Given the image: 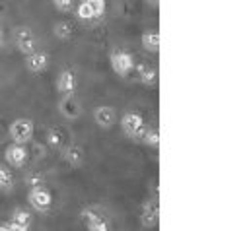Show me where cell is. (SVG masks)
Returning <instances> with one entry per match:
<instances>
[{
	"mask_svg": "<svg viewBox=\"0 0 249 231\" xmlns=\"http://www.w3.org/2000/svg\"><path fill=\"white\" fill-rule=\"evenodd\" d=\"M78 155H80V153H78V151H76V149H74V148H72V149H70V151H68V159H72V161H74V163H76V161H78Z\"/></svg>",
	"mask_w": 249,
	"mask_h": 231,
	"instance_id": "17",
	"label": "cell"
},
{
	"mask_svg": "<svg viewBox=\"0 0 249 231\" xmlns=\"http://www.w3.org/2000/svg\"><path fill=\"white\" fill-rule=\"evenodd\" d=\"M49 140H51V144H58V142H60V134H58L56 130H53V132L49 134Z\"/></svg>",
	"mask_w": 249,
	"mask_h": 231,
	"instance_id": "16",
	"label": "cell"
},
{
	"mask_svg": "<svg viewBox=\"0 0 249 231\" xmlns=\"http://www.w3.org/2000/svg\"><path fill=\"white\" fill-rule=\"evenodd\" d=\"M58 87L62 89V91H72L74 89V76L70 74V72H64L62 76H60V80H58Z\"/></svg>",
	"mask_w": 249,
	"mask_h": 231,
	"instance_id": "7",
	"label": "cell"
},
{
	"mask_svg": "<svg viewBox=\"0 0 249 231\" xmlns=\"http://www.w3.org/2000/svg\"><path fill=\"white\" fill-rule=\"evenodd\" d=\"M91 10H93V14H95V17H99V16H103V12H105V0H84Z\"/></svg>",
	"mask_w": 249,
	"mask_h": 231,
	"instance_id": "10",
	"label": "cell"
},
{
	"mask_svg": "<svg viewBox=\"0 0 249 231\" xmlns=\"http://www.w3.org/2000/svg\"><path fill=\"white\" fill-rule=\"evenodd\" d=\"M18 39H19V45L23 50H31L33 49V39H31V33L27 29H19L18 31Z\"/></svg>",
	"mask_w": 249,
	"mask_h": 231,
	"instance_id": "4",
	"label": "cell"
},
{
	"mask_svg": "<svg viewBox=\"0 0 249 231\" xmlns=\"http://www.w3.org/2000/svg\"><path fill=\"white\" fill-rule=\"evenodd\" d=\"M64 113H66L68 116H74V115H76V107H74V103H66V105H64Z\"/></svg>",
	"mask_w": 249,
	"mask_h": 231,
	"instance_id": "15",
	"label": "cell"
},
{
	"mask_svg": "<svg viewBox=\"0 0 249 231\" xmlns=\"http://www.w3.org/2000/svg\"><path fill=\"white\" fill-rule=\"evenodd\" d=\"M76 14H78V17L80 19H84V21H91V19H95V14H93V10L82 0L80 4H78V10H76Z\"/></svg>",
	"mask_w": 249,
	"mask_h": 231,
	"instance_id": "3",
	"label": "cell"
},
{
	"mask_svg": "<svg viewBox=\"0 0 249 231\" xmlns=\"http://www.w3.org/2000/svg\"><path fill=\"white\" fill-rule=\"evenodd\" d=\"M95 118H97V122H99V124L107 126V124L111 122V118H113V113H111L107 107H101V109H97V113H95Z\"/></svg>",
	"mask_w": 249,
	"mask_h": 231,
	"instance_id": "9",
	"label": "cell"
},
{
	"mask_svg": "<svg viewBox=\"0 0 249 231\" xmlns=\"http://www.w3.org/2000/svg\"><path fill=\"white\" fill-rule=\"evenodd\" d=\"M8 159H10L12 163H16V165H21V163H23V159H25V151H23L21 148L12 146V148L8 149Z\"/></svg>",
	"mask_w": 249,
	"mask_h": 231,
	"instance_id": "6",
	"label": "cell"
},
{
	"mask_svg": "<svg viewBox=\"0 0 249 231\" xmlns=\"http://www.w3.org/2000/svg\"><path fill=\"white\" fill-rule=\"evenodd\" d=\"M53 2V6L58 10V12H68V10H72V6H74V0H51Z\"/></svg>",
	"mask_w": 249,
	"mask_h": 231,
	"instance_id": "12",
	"label": "cell"
},
{
	"mask_svg": "<svg viewBox=\"0 0 249 231\" xmlns=\"http://www.w3.org/2000/svg\"><path fill=\"white\" fill-rule=\"evenodd\" d=\"M113 68H115L119 74H126V72L132 68V60H130V56L124 54V52H117V54H113Z\"/></svg>",
	"mask_w": 249,
	"mask_h": 231,
	"instance_id": "2",
	"label": "cell"
},
{
	"mask_svg": "<svg viewBox=\"0 0 249 231\" xmlns=\"http://www.w3.org/2000/svg\"><path fill=\"white\" fill-rule=\"evenodd\" d=\"M142 41L150 50H158V33H144Z\"/></svg>",
	"mask_w": 249,
	"mask_h": 231,
	"instance_id": "11",
	"label": "cell"
},
{
	"mask_svg": "<svg viewBox=\"0 0 249 231\" xmlns=\"http://www.w3.org/2000/svg\"><path fill=\"white\" fill-rule=\"evenodd\" d=\"M0 37H2V31H0Z\"/></svg>",
	"mask_w": 249,
	"mask_h": 231,
	"instance_id": "18",
	"label": "cell"
},
{
	"mask_svg": "<svg viewBox=\"0 0 249 231\" xmlns=\"http://www.w3.org/2000/svg\"><path fill=\"white\" fill-rule=\"evenodd\" d=\"M140 124H142V120H140V116H136V115H126V116L123 118V126H124L128 132L138 130Z\"/></svg>",
	"mask_w": 249,
	"mask_h": 231,
	"instance_id": "5",
	"label": "cell"
},
{
	"mask_svg": "<svg viewBox=\"0 0 249 231\" xmlns=\"http://www.w3.org/2000/svg\"><path fill=\"white\" fill-rule=\"evenodd\" d=\"M10 182V175L4 167H0V184H8Z\"/></svg>",
	"mask_w": 249,
	"mask_h": 231,
	"instance_id": "14",
	"label": "cell"
},
{
	"mask_svg": "<svg viewBox=\"0 0 249 231\" xmlns=\"http://www.w3.org/2000/svg\"><path fill=\"white\" fill-rule=\"evenodd\" d=\"M31 130H33L31 122H27V120H18V122H14V126H12V136H14L16 140H27V138L31 136Z\"/></svg>",
	"mask_w": 249,
	"mask_h": 231,
	"instance_id": "1",
	"label": "cell"
},
{
	"mask_svg": "<svg viewBox=\"0 0 249 231\" xmlns=\"http://www.w3.org/2000/svg\"><path fill=\"white\" fill-rule=\"evenodd\" d=\"M70 33H72V29H70L68 23H58L56 25V35L58 37H70Z\"/></svg>",
	"mask_w": 249,
	"mask_h": 231,
	"instance_id": "13",
	"label": "cell"
},
{
	"mask_svg": "<svg viewBox=\"0 0 249 231\" xmlns=\"http://www.w3.org/2000/svg\"><path fill=\"white\" fill-rule=\"evenodd\" d=\"M45 64H47V56H45V54H33V56L29 58V68H31L33 72L43 70Z\"/></svg>",
	"mask_w": 249,
	"mask_h": 231,
	"instance_id": "8",
	"label": "cell"
}]
</instances>
